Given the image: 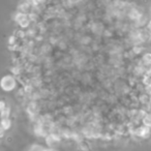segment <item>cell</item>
Segmentation results:
<instances>
[{"label": "cell", "instance_id": "obj_8", "mask_svg": "<svg viewBox=\"0 0 151 151\" xmlns=\"http://www.w3.org/2000/svg\"><path fill=\"white\" fill-rule=\"evenodd\" d=\"M146 74H147V76H149V77H151V67H150V68H149V69H148V70H147Z\"/></svg>", "mask_w": 151, "mask_h": 151}, {"label": "cell", "instance_id": "obj_6", "mask_svg": "<svg viewBox=\"0 0 151 151\" xmlns=\"http://www.w3.org/2000/svg\"><path fill=\"white\" fill-rule=\"evenodd\" d=\"M4 109H5L4 103H3V101H0V112H2Z\"/></svg>", "mask_w": 151, "mask_h": 151}, {"label": "cell", "instance_id": "obj_2", "mask_svg": "<svg viewBox=\"0 0 151 151\" xmlns=\"http://www.w3.org/2000/svg\"><path fill=\"white\" fill-rule=\"evenodd\" d=\"M1 126L4 129H9L11 127V121H9V118H3L2 121H1Z\"/></svg>", "mask_w": 151, "mask_h": 151}, {"label": "cell", "instance_id": "obj_7", "mask_svg": "<svg viewBox=\"0 0 151 151\" xmlns=\"http://www.w3.org/2000/svg\"><path fill=\"white\" fill-rule=\"evenodd\" d=\"M9 45H13V44H15V36H11V37H9Z\"/></svg>", "mask_w": 151, "mask_h": 151}, {"label": "cell", "instance_id": "obj_5", "mask_svg": "<svg viewBox=\"0 0 151 151\" xmlns=\"http://www.w3.org/2000/svg\"><path fill=\"white\" fill-rule=\"evenodd\" d=\"M1 113H2V114H1V117H2V119L3 118H7V117H9V107H7V108L5 107V109L3 110Z\"/></svg>", "mask_w": 151, "mask_h": 151}, {"label": "cell", "instance_id": "obj_4", "mask_svg": "<svg viewBox=\"0 0 151 151\" xmlns=\"http://www.w3.org/2000/svg\"><path fill=\"white\" fill-rule=\"evenodd\" d=\"M143 60H144L146 63L150 64L151 63V53H147V54H145L144 57H143Z\"/></svg>", "mask_w": 151, "mask_h": 151}, {"label": "cell", "instance_id": "obj_1", "mask_svg": "<svg viewBox=\"0 0 151 151\" xmlns=\"http://www.w3.org/2000/svg\"><path fill=\"white\" fill-rule=\"evenodd\" d=\"M137 135L142 137V138H147V137L150 135V128H149V126H147V125L140 127V128L137 130Z\"/></svg>", "mask_w": 151, "mask_h": 151}, {"label": "cell", "instance_id": "obj_3", "mask_svg": "<svg viewBox=\"0 0 151 151\" xmlns=\"http://www.w3.org/2000/svg\"><path fill=\"white\" fill-rule=\"evenodd\" d=\"M144 123H145V125H147V126H149V127L151 126V114H148L146 117H145Z\"/></svg>", "mask_w": 151, "mask_h": 151}, {"label": "cell", "instance_id": "obj_9", "mask_svg": "<svg viewBox=\"0 0 151 151\" xmlns=\"http://www.w3.org/2000/svg\"><path fill=\"white\" fill-rule=\"evenodd\" d=\"M148 29H149V30L151 31V20L149 21V23H148Z\"/></svg>", "mask_w": 151, "mask_h": 151}]
</instances>
